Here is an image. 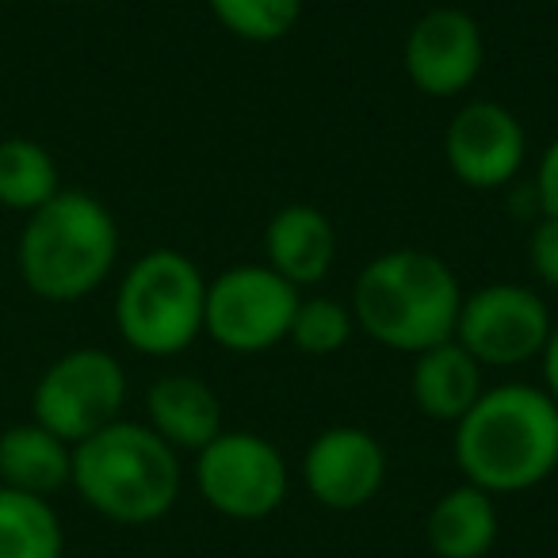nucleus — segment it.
I'll use <instances>...</instances> for the list:
<instances>
[{
  "mask_svg": "<svg viewBox=\"0 0 558 558\" xmlns=\"http://www.w3.org/2000/svg\"><path fill=\"white\" fill-rule=\"evenodd\" d=\"M451 428L463 482L494 497L535 489L558 471V405L532 383L486 387Z\"/></svg>",
  "mask_w": 558,
  "mask_h": 558,
  "instance_id": "obj_1",
  "label": "nucleus"
},
{
  "mask_svg": "<svg viewBox=\"0 0 558 558\" xmlns=\"http://www.w3.org/2000/svg\"><path fill=\"white\" fill-rule=\"evenodd\" d=\"M466 291L448 260L428 248H387L360 268L352 283V318L375 344L402 356L456 337Z\"/></svg>",
  "mask_w": 558,
  "mask_h": 558,
  "instance_id": "obj_2",
  "label": "nucleus"
},
{
  "mask_svg": "<svg viewBox=\"0 0 558 558\" xmlns=\"http://www.w3.org/2000/svg\"><path fill=\"white\" fill-rule=\"evenodd\" d=\"M119 260V222L108 203L62 187L32 210L16 241V271L43 303H81L108 283Z\"/></svg>",
  "mask_w": 558,
  "mask_h": 558,
  "instance_id": "obj_3",
  "label": "nucleus"
},
{
  "mask_svg": "<svg viewBox=\"0 0 558 558\" xmlns=\"http://www.w3.org/2000/svg\"><path fill=\"white\" fill-rule=\"evenodd\" d=\"M73 489L111 524L142 527L169 517L184 489L180 451L146 421L119 417L88 440L73 444Z\"/></svg>",
  "mask_w": 558,
  "mask_h": 558,
  "instance_id": "obj_4",
  "label": "nucleus"
},
{
  "mask_svg": "<svg viewBox=\"0 0 558 558\" xmlns=\"http://www.w3.org/2000/svg\"><path fill=\"white\" fill-rule=\"evenodd\" d=\"M207 276L180 248H149L123 271L116 291V329L126 349L149 360L187 352L203 337Z\"/></svg>",
  "mask_w": 558,
  "mask_h": 558,
  "instance_id": "obj_5",
  "label": "nucleus"
},
{
  "mask_svg": "<svg viewBox=\"0 0 558 558\" xmlns=\"http://www.w3.org/2000/svg\"><path fill=\"white\" fill-rule=\"evenodd\" d=\"M303 291L268 264H233L207 279L203 333L226 352L260 356L288 341Z\"/></svg>",
  "mask_w": 558,
  "mask_h": 558,
  "instance_id": "obj_6",
  "label": "nucleus"
},
{
  "mask_svg": "<svg viewBox=\"0 0 558 558\" xmlns=\"http://www.w3.org/2000/svg\"><path fill=\"white\" fill-rule=\"evenodd\" d=\"M195 489L226 520H264L291 494L288 459L268 436L226 428L195 456Z\"/></svg>",
  "mask_w": 558,
  "mask_h": 558,
  "instance_id": "obj_7",
  "label": "nucleus"
},
{
  "mask_svg": "<svg viewBox=\"0 0 558 558\" xmlns=\"http://www.w3.org/2000/svg\"><path fill=\"white\" fill-rule=\"evenodd\" d=\"M126 405V372L108 349H70L39 375L32 395V421L81 444L116 425Z\"/></svg>",
  "mask_w": 558,
  "mask_h": 558,
  "instance_id": "obj_8",
  "label": "nucleus"
},
{
  "mask_svg": "<svg viewBox=\"0 0 558 558\" xmlns=\"http://www.w3.org/2000/svg\"><path fill=\"white\" fill-rule=\"evenodd\" d=\"M555 318L539 291L524 283H486L463 295L456 341L482 367H520L539 360Z\"/></svg>",
  "mask_w": 558,
  "mask_h": 558,
  "instance_id": "obj_9",
  "label": "nucleus"
},
{
  "mask_svg": "<svg viewBox=\"0 0 558 558\" xmlns=\"http://www.w3.org/2000/svg\"><path fill=\"white\" fill-rule=\"evenodd\" d=\"M444 161L471 192H501L527 161L524 123L497 100H471L448 119Z\"/></svg>",
  "mask_w": 558,
  "mask_h": 558,
  "instance_id": "obj_10",
  "label": "nucleus"
},
{
  "mask_svg": "<svg viewBox=\"0 0 558 558\" xmlns=\"http://www.w3.org/2000/svg\"><path fill=\"white\" fill-rule=\"evenodd\" d=\"M402 65L421 96L433 100L463 96L486 65V39L478 20L456 4L428 9L405 35Z\"/></svg>",
  "mask_w": 558,
  "mask_h": 558,
  "instance_id": "obj_11",
  "label": "nucleus"
},
{
  "mask_svg": "<svg viewBox=\"0 0 558 558\" xmlns=\"http://www.w3.org/2000/svg\"><path fill=\"white\" fill-rule=\"evenodd\" d=\"M303 486L322 509L356 512L379 497L387 482V448L360 425H333L303 451Z\"/></svg>",
  "mask_w": 558,
  "mask_h": 558,
  "instance_id": "obj_12",
  "label": "nucleus"
},
{
  "mask_svg": "<svg viewBox=\"0 0 558 558\" xmlns=\"http://www.w3.org/2000/svg\"><path fill=\"white\" fill-rule=\"evenodd\" d=\"M337 230L326 210L314 203H288L264 226V264L295 283L299 291L314 288L333 271Z\"/></svg>",
  "mask_w": 558,
  "mask_h": 558,
  "instance_id": "obj_13",
  "label": "nucleus"
},
{
  "mask_svg": "<svg viewBox=\"0 0 558 558\" xmlns=\"http://www.w3.org/2000/svg\"><path fill=\"white\" fill-rule=\"evenodd\" d=\"M146 425L172 451L199 456L218 433H226V413L215 387L199 375H161L146 390Z\"/></svg>",
  "mask_w": 558,
  "mask_h": 558,
  "instance_id": "obj_14",
  "label": "nucleus"
},
{
  "mask_svg": "<svg viewBox=\"0 0 558 558\" xmlns=\"http://www.w3.org/2000/svg\"><path fill=\"white\" fill-rule=\"evenodd\" d=\"M482 372H486V367L451 337V341L433 344V349L413 356L410 395L428 421L456 425V421L478 402L482 390H486Z\"/></svg>",
  "mask_w": 558,
  "mask_h": 558,
  "instance_id": "obj_15",
  "label": "nucleus"
},
{
  "mask_svg": "<svg viewBox=\"0 0 558 558\" xmlns=\"http://www.w3.org/2000/svg\"><path fill=\"white\" fill-rule=\"evenodd\" d=\"M497 532H501L497 497L471 482H459L436 497L425 517V539L436 558H486Z\"/></svg>",
  "mask_w": 558,
  "mask_h": 558,
  "instance_id": "obj_16",
  "label": "nucleus"
},
{
  "mask_svg": "<svg viewBox=\"0 0 558 558\" xmlns=\"http://www.w3.org/2000/svg\"><path fill=\"white\" fill-rule=\"evenodd\" d=\"M73 482V444L39 421L9 425L0 433V486L32 497H54Z\"/></svg>",
  "mask_w": 558,
  "mask_h": 558,
  "instance_id": "obj_17",
  "label": "nucleus"
},
{
  "mask_svg": "<svg viewBox=\"0 0 558 558\" xmlns=\"http://www.w3.org/2000/svg\"><path fill=\"white\" fill-rule=\"evenodd\" d=\"M65 527L47 497L0 486V558H62Z\"/></svg>",
  "mask_w": 558,
  "mask_h": 558,
  "instance_id": "obj_18",
  "label": "nucleus"
},
{
  "mask_svg": "<svg viewBox=\"0 0 558 558\" xmlns=\"http://www.w3.org/2000/svg\"><path fill=\"white\" fill-rule=\"evenodd\" d=\"M62 192V172L43 142L4 138L0 142V207L32 215Z\"/></svg>",
  "mask_w": 558,
  "mask_h": 558,
  "instance_id": "obj_19",
  "label": "nucleus"
},
{
  "mask_svg": "<svg viewBox=\"0 0 558 558\" xmlns=\"http://www.w3.org/2000/svg\"><path fill=\"white\" fill-rule=\"evenodd\" d=\"M207 9L233 39L268 47L299 27L303 0H207Z\"/></svg>",
  "mask_w": 558,
  "mask_h": 558,
  "instance_id": "obj_20",
  "label": "nucleus"
},
{
  "mask_svg": "<svg viewBox=\"0 0 558 558\" xmlns=\"http://www.w3.org/2000/svg\"><path fill=\"white\" fill-rule=\"evenodd\" d=\"M352 333H356V318L349 306L333 295H314L299 299L288 341L306 356H333L352 341Z\"/></svg>",
  "mask_w": 558,
  "mask_h": 558,
  "instance_id": "obj_21",
  "label": "nucleus"
},
{
  "mask_svg": "<svg viewBox=\"0 0 558 558\" xmlns=\"http://www.w3.org/2000/svg\"><path fill=\"white\" fill-rule=\"evenodd\" d=\"M527 264H532L535 279L543 288L558 291V218H543L532 226L527 238Z\"/></svg>",
  "mask_w": 558,
  "mask_h": 558,
  "instance_id": "obj_22",
  "label": "nucleus"
},
{
  "mask_svg": "<svg viewBox=\"0 0 558 558\" xmlns=\"http://www.w3.org/2000/svg\"><path fill=\"white\" fill-rule=\"evenodd\" d=\"M535 203L543 218H558V138L547 142L535 165Z\"/></svg>",
  "mask_w": 558,
  "mask_h": 558,
  "instance_id": "obj_23",
  "label": "nucleus"
},
{
  "mask_svg": "<svg viewBox=\"0 0 558 558\" xmlns=\"http://www.w3.org/2000/svg\"><path fill=\"white\" fill-rule=\"evenodd\" d=\"M539 372H543V390H547L550 402L558 405V322H555V329H550L547 344H543V352H539Z\"/></svg>",
  "mask_w": 558,
  "mask_h": 558,
  "instance_id": "obj_24",
  "label": "nucleus"
},
{
  "mask_svg": "<svg viewBox=\"0 0 558 558\" xmlns=\"http://www.w3.org/2000/svg\"><path fill=\"white\" fill-rule=\"evenodd\" d=\"M550 4H558V0H550Z\"/></svg>",
  "mask_w": 558,
  "mask_h": 558,
  "instance_id": "obj_25",
  "label": "nucleus"
}]
</instances>
